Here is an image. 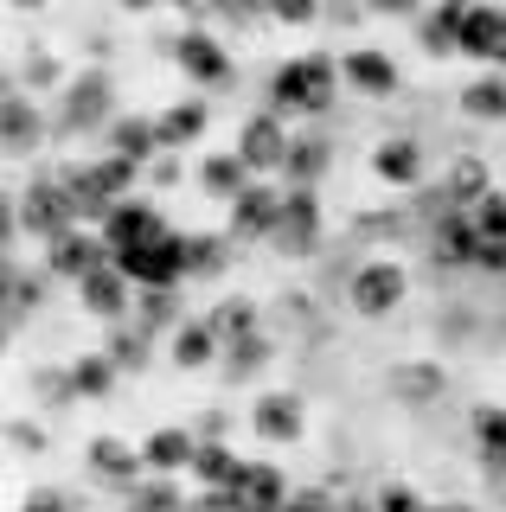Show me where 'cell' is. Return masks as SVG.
I'll use <instances>...</instances> for the list:
<instances>
[{"instance_id":"obj_1","label":"cell","mask_w":506,"mask_h":512,"mask_svg":"<svg viewBox=\"0 0 506 512\" xmlns=\"http://www.w3.org/2000/svg\"><path fill=\"white\" fill-rule=\"evenodd\" d=\"M334 96H340V58H327V52L282 58L270 71V109L282 122L289 116H321V109H334Z\"/></svg>"},{"instance_id":"obj_2","label":"cell","mask_w":506,"mask_h":512,"mask_svg":"<svg viewBox=\"0 0 506 512\" xmlns=\"http://www.w3.org/2000/svg\"><path fill=\"white\" fill-rule=\"evenodd\" d=\"M20 224L39 237V244H58L65 231L84 224V212H77V192L58 180V173H39L26 192H13V199H7V231H20Z\"/></svg>"},{"instance_id":"obj_3","label":"cell","mask_w":506,"mask_h":512,"mask_svg":"<svg viewBox=\"0 0 506 512\" xmlns=\"http://www.w3.org/2000/svg\"><path fill=\"white\" fill-rule=\"evenodd\" d=\"M116 90H109V77L103 71H77L65 90H58V116H52V128H58V141H84L90 128H103L109 135V122H116Z\"/></svg>"},{"instance_id":"obj_4","label":"cell","mask_w":506,"mask_h":512,"mask_svg":"<svg viewBox=\"0 0 506 512\" xmlns=\"http://www.w3.org/2000/svg\"><path fill=\"white\" fill-rule=\"evenodd\" d=\"M404 295H410V276H404V263H391V256H366V263L346 276V308H353L359 320L398 314Z\"/></svg>"},{"instance_id":"obj_5","label":"cell","mask_w":506,"mask_h":512,"mask_svg":"<svg viewBox=\"0 0 506 512\" xmlns=\"http://www.w3.org/2000/svg\"><path fill=\"white\" fill-rule=\"evenodd\" d=\"M295 148V135H289V122L276 116V109H250L244 122H237V154H244V167L257 173H282V160H289Z\"/></svg>"},{"instance_id":"obj_6","label":"cell","mask_w":506,"mask_h":512,"mask_svg":"<svg viewBox=\"0 0 506 512\" xmlns=\"http://www.w3.org/2000/svg\"><path fill=\"white\" fill-rule=\"evenodd\" d=\"M39 103H45V96H26L20 84H7V103H0V135H7V154L13 160H33L45 141L58 135L52 116H45Z\"/></svg>"},{"instance_id":"obj_7","label":"cell","mask_w":506,"mask_h":512,"mask_svg":"<svg viewBox=\"0 0 506 512\" xmlns=\"http://www.w3.org/2000/svg\"><path fill=\"white\" fill-rule=\"evenodd\" d=\"M116 269L129 276L135 288H180L186 282V237L167 231L161 244H141V250H122Z\"/></svg>"},{"instance_id":"obj_8","label":"cell","mask_w":506,"mask_h":512,"mask_svg":"<svg viewBox=\"0 0 506 512\" xmlns=\"http://www.w3.org/2000/svg\"><path fill=\"white\" fill-rule=\"evenodd\" d=\"M103 263H116V250L103 244L97 224H77L58 244H45V276H58V282H84V276H97Z\"/></svg>"},{"instance_id":"obj_9","label":"cell","mask_w":506,"mask_h":512,"mask_svg":"<svg viewBox=\"0 0 506 512\" xmlns=\"http://www.w3.org/2000/svg\"><path fill=\"white\" fill-rule=\"evenodd\" d=\"M282 199H289V186L250 180V186L231 199V224H225V231L237 237V244H250V237H276V224H282Z\"/></svg>"},{"instance_id":"obj_10","label":"cell","mask_w":506,"mask_h":512,"mask_svg":"<svg viewBox=\"0 0 506 512\" xmlns=\"http://www.w3.org/2000/svg\"><path fill=\"white\" fill-rule=\"evenodd\" d=\"M270 244L282 256H314L321 250V199H314V186H289V199H282V224Z\"/></svg>"},{"instance_id":"obj_11","label":"cell","mask_w":506,"mask_h":512,"mask_svg":"<svg viewBox=\"0 0 506 512\" xmlns=\"http://www.w3.org/2000/svg\"><path fill=\"white\" fill-rule=\"evenodd\" d=\"M173 64L193 77V90H225L231 84V52L212 32H180V39H173Z\"/></svg>"},{"instance_id":"obj_12","label":"cell","mask_w":506,"mask_h":512,"mask_svg":"<svg viewBox=\"0 0 506 512\" xmlns=\"http://www.w3.org/2000/svg\"><path fill=\"white\" fill-rule=\"evenodd\" d=\"M167 237V218H161V205H148V199H122L116 212L103 218V244L109 250H141V244H161Z\"/></svg>"},{"instance_id":"obj_13","label":"cell","mask_w":506,"mask_h":512,"mask_svg":"<svg viewBox=\"0 0 506 512\" xmlns=\"http://www.w3.org/2000/svg\"><path fill=\"white\" fill-rule=\"evenodd\" d=\"M340 84L359 90L366 103H385V96H398V64L378 45H353V52H340Z\"/></svg>"},{"instance_id":"obj_14","label":"cell","mask_w":506,"mask_h":512,"mask_svg":"<svg viewBox=\"0 0 506 512\" xmlns=\"http://www.w3.org/2000/svg\"><path fill=\"white\" fill-rule=\"evenodd\" d=\"M84 461H90L97 480H109V487H122V493H129L135 480H148V455H141L135 442H122V436H90Z\"/></svg>"},{"instance_id":"obj_15","label":"cell","mask_w":506,"mask_h":512,"mask_svg":"<svg viewBox=\"0 0 506 512\" xmlns=\"http://www.w3.org/2000/svg\"><path fill=\"white\" fill-rule=\"evenodd\" d=\"M77 308H84L90 320H109V327H116V320L135 308V282L122 276L116 263H103L97 276H84V282H77Z\"/></svg>"},{"instance_id":"obj_16","label":"cell","mask_w":506,"mask_h":512,"mask_svg":"<svg viewBox=\"0 0 506 512\" xmlns=\"http://www.w3.org/2000/svg\"><path fill=\"white\" fill-rule=\"evenodd\" d=\"M385 384H391V397H398L404 410H430V404L449 397V372H442L436 359H398Z\"/></svg>"},{"instance_id":"obj_17","label":"cell","mask_w":506,"mask_h":512,"mask_svg":"<svg viewBox=\"0 0 506 512\" xmlns=\"http://www.w3.org/2000/svg\"><path fill=\"white\" fill-rule=\"evenodd\" d=\"M250 429H257L263 442H302L308 429V410L295 391H263L257 404H250Z\"/></svg>"},{"instance_id":"obj_18","label":"cell","mask_w":506,"mask_h":512,"mask_svg":"<svg viewBox=\"0 0 506 512\" xmlns=\"http://www.w3.org/2000/svg\"><path fill=\"white\" fill-rule=\"evenodd\" d=\"M423 167H430V160H423V141L417 135H385V141H378V148H372V173H378V180H385V186H417L423 180Z\"/></svg>"},{"instance_id":"obj_19","label":"cell","mask_w":506,"mask_h":512,"mask_svg":"<svg viewBox=\"0 0 506 512\" xmlns=\"http://www.w3.org/2000/svg\"><path fill=\"white\" fill-rule=\"evenodd\" d=\"M141 455H148V474H186V468L199 461V429L161 423L148 442H141Z\"/></svg>"},{"instance_id":"obj_20","label":"cell","mask_w":506,"mask_h":512,"mask_svg":"<svg viewBox=\"0 0 506 512\" xmlns=\"http://www.w3.org/2000/svg\"><path fill=\"white\" fill-rule=\"evenodd\" d=\"M500 13H506V7H487V0H474V7L462 13V32H455V58L500 64Z\"/></svg>"},{"instance_id":"obj_21","label":"cell","mask_w":506,"mask_h":512,"mask_svg":"<svg viewBox=\"0 0 506 512\" xmlns=\"http://www.w3.org/2000/svg\"><path fill=\"white\" fill-rule=\"evenodd\" d=\"M103 141H109V154L135 160V167H148V160L161 154V122H154V116H116Z\"/></svg>"},{"instance_id":"obj_22","label":"cell","mask_w":506,"mask_h":512,"mask_svg":"<svg viewBox=\"0 0 506 512\" xmlns=\"http://www.w3.org/2000/svg\"><path fill=\"white\" fill-rule=\"evenodd\" d=\"M250 180H257V173L244 167V154H237V148L205 154V160H199V192H205V199H218V205H231Z\"/></svg>"},{"instance_id":"obj_23","label":"cell","mask_w":506,"mask_h":512,"mask_svg":"<svg viewBox=\"0 0 506 512\" xmlns=\"http://www.w3.org/2000/svg\"><path fill=\"white\" fill-rule=\"evenodd\" d=\"M237 237L231 231H193L186 237V282H218L231 269Z\"/></svg>"},{"instance_id":"obj_24","label":"cell","mask_w":506,"mask_h":512,"mask_svg":"<svg viewBox=\"0 0 506 512\" xmlns=\"http://www.w3.org/2000/svg\"><path fill=\"white\" fill-rule=\"evenodd\" d=\"M154 122H161V154H180V148H193L205 128H212V109H205L199 96H186V103H167Z\"/></svg>"},{"instance_id":"obj_25","label":"cell","mask_w":506,"mask_h":512,"mask_svg":"<svg viewBox=\"0 0 506 512\" xmlns=\"http://www.w3.org/2000/svg\"><path fill=\"white\" fill-rule=\"evenodd\" d=\"M289 474L276 468V461H250L244 480H237V500H244V512H276L282 500H289Z\"/></svg>"},{"instance_id":"obj_26","label":"cell","mask_w":506,"mask_h":512,"mask_svg":"<svg viewBox=\"0 0 506 512\" xmlns=\"http://www.w3.org/2000/svg\"><path fill=\"white\" fill-rule=\"evenodd\" d=\"M212 359H225V340L212 333V320H180L173 327V365L180 372H205Z\"/></svg>"},{"instance_id":"obj_27","label":"cell","mask_w":506,"mask_h":512,"mask_svg":"<svg viewBox=\"0 0 506 512\" xmlns=\"http://www.w3.org/2000/svg\"><path fill=\"white\" fill-rule=\"evenodd\" d=\"M442 192H449V205H481L487 192H494V180H487V160L481 154H455L449 160V173H442Z\"/></svg>"},{"instance_id":"obj_28","label":"cell","mask_w":506,"mask_h":512,"mask_svg":"<svg viewBox=\"0 0 506 512\" xmlns=\"http://www.w3.org/2000/svg\"><path fill=\"white\" fill-rule=\"evenodd\" d=\"M468 7H474V0H468ZM468 7H455V0H436V7L417 20V45H423V52H430V58H449V52H455V32H462V13H468Z\"/></svg>"},{"instance_id":"obj_29","label":"cell","mask_w":506,"mask_h":512,"mask_svg":"<svg viewBox=\"0 0 506 512\" xmlns=\"http://www.w3.org/2000/svg\"><path fill=\"white\" fill-rule=\"evenodd\" d=\"M205 320H212V333H218L225 346H231V340H250V333H263V308H257V301H244V295H225Z\"/></svg>"},{"instance_id":"obj_30","label":"cell","mask_w":506,"mask_h":512,"mask_svg":"<svg viewBox=\"0 0 506 512\" xmlns=\"http://www.w3.org/2000/svg\"><path fill=\"white\" fill-rule=\"evenodd\" d=\"M122 506L129 512H186V493H180L173 474H148V480H135V487L122 493Z\"/></svg>"},{"instance_id":"obj_31","label":"cell","mask_w":506,"mask_h":512,"mask_svg":"<svg viewBox=\"0 0 506 512\" xmlns=\"http://www.w3.org/2000/svg\"><path fill=\"white\" fill-rule=\"evenodd\" d=\"M116 378H122V365L109 359L103 346H97V352H77V359H71V384H77V397H109V391H116Z\"/></svg>"},{"instance_id":"obj_32","label":"cell","mask_w":506,"mask_h":512,"mask_svg":"<svg viewBox=\"0 0 506 512\" xmlns=\"http://www.w3.org/2000/svg\"><path fill=\"white\" fill-rule=\"evenodd\" d=\"M45 288H52V276H26L20 263L7 269V327L13 333L26 327V314H33V308H45Z\"/></svg>"},{"instance_id":"obj_33","label":"cell","mask_w":506,"mask_h":512,"mask_svg":"<svg viewBox=\"0 0 506 512\" xmlns=\"http://www.w3.org/2000/svg\"><path fill=\"white\" fill-rule=\"evenodd\" d=\"M13 84H20L26 96H58V90L71 84V77H65V64H58L52 52H33V58L13 64Z\"/></svg>"},{"instance_id":"obj_34","label":"cell","mask_w":506,"mask_h":512,"mask_svg":"<svg viewBox=\"0 0 506 512\" xmlns=\"http://www.w3.org/2000/svg\"><path fill=\"white\" fill-rule=\"evenodd\" d=\"M244 468H250V461H237L225 442H199L193 480H199V487H237V480H244Z\"/></svg>"},{"instance_id":"obj_35","label":"cell","mask_w":506,"mask_h":512,"mask_svg":"<svg viewBox=\"0 0 506 512\" xmlns=\"http://www.w3.org/2000/svg\"><path fill=\"white\" fill-rule=\"evenodd\" d=\"M462 116H474V122H506V77L500 71L474 77V84L462 90Z\"/></svg>"},{"instance_id":"obj_36","label":"cell","mask_w":506,"mask_h":512,"mask_svg":"<svg viewBox=\"0 0 506 512\" xmlns=\"http://www.w3.org/2000/svg\"><path fill=\"white\" fill-rule=\"evenodd\" d=\"M148 346H154V333L135 327V320H116V327H109V340H103V352L122 365V372H141V365H148Z\"/></svg>"},{"instance_id":"obj_37","label":"cell","mask_w":506,"mask_h":512,"mask_svg":"<svg viewBox=\"0 0 506 512\" xmlns=\"http://www.w3.org/2000/svg\"><path fill=\"white\" fill-rule=\"evenodd\" d=\"M321 173H327V141L295 135L289 160H282V180H289V186H321Z\"/></svg>"},{"instance_id":"obj_38","label":"cell","mask_w":506,"mask_h":512,"mask_svg":"<svg viewBox=\"0 0 506 512\" xmlns=\"http://www.w3.org/2000/svg\"><path fill=\"white\" fill-rule=\"evenodd\" d=\"M180 288H141V301H135V327H148V333H173L180 327Z\"/></svg>"},{"instance_id":"obj_39","label":"cell","mask_w":506,"mask_h":512,"mask_svg":"<svg viewBox=\"0 0 506 512\" xmlns=\"http://www.w3.org/2000/svg\"><path fill=\"white\" fill-rule=\"evenodd\" d=\"M270 359H276L270 333H250V340H231V346H225V378H257Z\"/></svg>"},{"instance_id":"obj_40","label":"cell","mask_w":506,"mask_h":512,"mask_svg":"<svg viewBox=\"0 0 506 512\" xmlns=\"http://www.w3.org/2000/svg\"><path fill=\"white\" fill-rule=\"evenodd\" d=\"M33 397H39V404H52V410L84 404V397H77V384H71V359L65 365H39V372H33Z\"/></svg>"},{"instance_id":"obj_41","label":"cell","mask_w":506,"mask_h":512,"mask_svg":"<svg viewBox=\"0 0 506 512\" xmlns=\"http://www.w3.org/2000/svg\"><path fill=\"white\" fill-rule=\"evenodd\" d=\"M474 442H481V461H500L506 455V410L500 404L474 410Z\"/></svg>"},{"instance_id":"obj_42","label":"cell","mask_w":506,"mask_h":512,"mask_svg":"<svg viewBox=\"0 0 506 512\" xmlns=\"http://www.w3.org/2000/svg\"><path fill=\"white\" fill-rule=\"evenodd\" d=\"M468 218H474V231H481V244H506V192L494 186L481 205H468Z\"/></svg>"},{"instance_id":"obj_43","label":"cell","mask_w":506,"mask_h":512,"mask_svg":"<svg viewBox=\"0 0 506 512\" xmlns=\"http://www.w3.org/2000/svg\"><path fill=\"white\" fill-rule=\"evenodd\" d=\"M353 237H366V244H378V237H404V212H359Z\"/></svg>"},{"instance_id":"obj_44","label":"cell","mask_w":506,"mask_h":512,"mask_svg":"<svg viewBox=\"0 0 506 512\" xmlns=\"http://www.w3.org/2000/svg\"><path fill=\"white\" fill-rule=\"evenodd\" d=\"M212 13L225 26H257V20H270V0H212Z\"/></svg>"},{"instance_id":"obj_45","label":"cell","mask_w":506,"mask_h":512,"mask_svg":"<svg viewBox=\"0 0 506 512\" xmlns=\"http://www.w3.org/2000/svg\"><path fill=\"white\" fill-rule=\"evenodd\" d=\"M270 20L276 26H314L321 20V0H270Z\"/></svg>"},{"instance_id":"obj_46","label":"cell","mask_w":506,"mask_h":512,"mask_svg":"<svg viewBox=\"0 0 506 512\" xmlns=\"http://www.w3.org/2000/svg\"><path fill=\"white\" fill-rule=\"evenodd\" d=\"M141 180L148 186H180L186 180V167H180V154H154L148 167H141Z\"/></svg>"},{"instance_id":"obj_47","label":"cell","mask_w":506,"mask_h":512,"mask_svg":"<svg viewBox=\"0 0 506 512\" xmlns=\"http://www.w3.org/2000/svg\"><path fill=\"white\" fill-rule=\"evenodd\" d=\"M7 442H13V455H45V429H39V423H26V416H13Z\"/></svg>"},{"instance_id":"obj_48","label":"cell","mask_w":506,"mask_h":512,"mask_svg":"<svg viewBox=\"0 0 506 512\" xmlns=\"http://www.w3.org/2000/svg\"><path fill=\"white\" fill-rule=\"evenodd\" d=\"M276 512H340L334 500H327V493L321 487H302V493H289V500H282Z\"/></svg>"},{"instance_id":"obj_49","label":"cell","mask_w":506,"mask_h":512,"mask_svg":"<svg viewBox=\"0 0 506 512\" xmlns=\"http://www.w3.org/2000/svg\"><path fill=\"white\" fill-rule=\"evenodd\" d=\"M20 512H77L71 506V493H52V487H39V493H26Z\"/></svg>"},{"instance_id":"obj_50","label":"cell","mask_w":506,"mask_h":512,"mask_svg":"<svg viewBox=\"0 0 506 512\" xmlns=\"http://www.w3.org/2000/svg\"><path fill=\"white\" fill-rule=\"evenodd\" d=\"M366 13H378V20H423L417 0H366Z\"/></svg>"},{"instance_id":"obj_51","label":"cell","mask_w":506,"mask_h":512,"mask_svg":"<svg viewBox=\"0 0 506 512\" xmlns=\"http://www.w3.org/2000/svg\"><path fill=\"white\" fill-rule=\"evenodd\" d=\"M122 7H129V13H148V7H161V0H122Z\"/></svg>"},{"instance_id":"obj_52","label":"cell","mask_w":506,"mask_h":512,"mask_svg":"<svg viewBox=\"0 0 506 512\" xmlns=\"http://www.w3.org/2000/svg\"><path fill=\"white\" fill-rule=\"evenodd\" d=\"M7 7H20V13H33V7H45V0H7Z\"/></svg>"},{"instance_id":"obj_53","label":"cell","mask_w":506,"mask_h":512,"mask_svg":"<svg viewBox=\"0 0 506 512\" xmlns=\"http://www.w3.org/2000/svg\"><path fill=\"white\" fill-rule=\"evenodd\" d=\"M500 64H506V13H500Z\"/></svg>"},{"instance_id":"obj_54","label":"cell","mask_w":506,"mask_h":512,"mask_svg":"<svg viewBox=\"0 0 506 512\" xmlns=\"http://www.w3.org/2000/svg\"><path fill=\"white\" fill-rule=\"evenodd\" d=\"M430 512H474V506H430Z\"/></svg>"},{"instance_id":"obj_55","label":"cell","mask_w":506,"mask_h":512,"mask_svg":"<svg viewBox=\"0 0 506 512\" xmlns=\"http://www.w3.org/2000/svg\"><path fill=\"white\" fill-rule=\"evenodd\" d=\"M173 7H186V13H193V0H173ZM205 7H212V0H205Z\"/></svg>"},{"instance_id":"obj_56","label":"cell","mask_w":506,"mask_h":512,"mask_svg":"<svg viewBox=\"0 0 506 512\" xmlns=\"http://www.w3.org/2000/svg\"><path fill=\"white\" fill-rule=\"evenodd\" d=\"M455 7H468V0H455Z\"/></svg>"},{"instance_id":"obj_57","label":"cell","mask_w":506,"mask_h":512,"mask_svg":"<svg viewBox=\"0 0 506 512\" xmlns=\"http://www.w3.org/2000/svg\"><path fill=\"white\" fill-rule=\"evenodd\" d=\"M186 512H193V506H186Z\"/></svg>"}]
</instances>
